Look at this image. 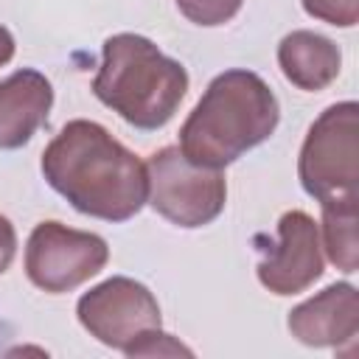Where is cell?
Segmentation results:
<instances>
[{
	"label": "cell",
	"mask_w": 359,
	"mask_h": 359,
	"mask_svg": "<svg viewBox=\"0 0 359 359\" xmlns=\"http://www.w3.org/2000/svg\"><path fill=\"white\" fill-rule=\"evenodd\" d=\"M95 98L135 129L165 126L188 93V73L137 34H115L104 42L93 79Z\"/></svg>",
	"instance_id": "3957f363"
},
{
	"label": "cell",
	"mask_w": 359,
	"mask_h": 359,
	"mask_svg": "<svg viewBox=\"0 0 359 359\" xmlns=\"http://www.w3.org/2000/svg\"><path fill=\"white\" fill-rule=\"evenodd\" d=\"M303 8L328 25L351 28L359 20V0H303Z\"/></svg>",
	"instance_id": "5bb4252c"
},
{
	"label": "cell",
	"mask_w": 359,
	"mask_h": 359,
	"mask_svg": "<svg viewBox=\"0 0 359 359\" xmlns=\"http://www.w3.org/2000/svg\"><path fill=\"white\" fill-rule=\"evenodd\" d=\"M123 353L126 356H177V353L191 356V348L177 342L171 334H163L160 328H151V331H143Z\"/></svg>",
	"instance_id": "9a60e30c"
},
{
	"label": "cell",
	"mask_w": 359,
	"mask_h": 359,
	"mask_svg": "<svg viewBox=\"0 0 359 359\" xmlns=\"http://www.w3.org/2000/svg\"><path fill=\"white\" fill-rule=\"evenodd\" d=\"M42 177L79 213L132 219L149 196L146 165L93 121H70L42 151Z\"/></svg>",
	"instance_id": "6da1fadb"
},
{
	"label": "cell",
	"mask_w": 359,
	"mask_h": 359,
	"mask_svg": "<svg viewBox=\"0 0 359 359\" xmlns=\"http://www.w3.org/2000/svg\"><path fill=\"white\" fill-rule=\"evenodd\" d=\"M356 104L342 101L328 107L309 129L300 149L297 174L309 196L320 205H356L359 146H356Z\"/></svg>",
	"instance_id": "277c9868"
},
{
	"label": "cell",
	"mask_w": 359,
	"mask_h": 359,
	"mask_svg": "<svg viewBox=\"0 0 359 359\" xmlns=\"http://www.w3.org/2000/svg\"><path fill=\"white\" fill-rule=\"evenodd\" d=\"M339 48L314 31H292L278 45V65L283 76L306 93L325 90L339 76Z\"/></svg>",
	"instance_id": "8fae6325"
},
{
	"label": "cell",
	"mask_w": 359,
	"mask_h": 359,
	"mask_svg": "<svg viewBox=\"0 0 359 359\" xmlns=\"http://www.w3.org/2000/svg\"><path fill=\"white\" fill-rule=\"evenodd\" d=\"M109 261V247L95 233L70 230L59 222H39L28 236L25 275L50 294L70 292L98 275Z\"/></svg>",
	"instance_id": "8992f818"
},
{
	"label": "cell",
	"mask_w": 359,
	"mask_h": 359,
	"mask_svg": "<svg viewBox=\"0 0 359 359\" xmlns=\"http://www.w3.org/2000/svg\"><path fill=\"white\" fill-rule=\"evenodd\" d=\"M8 337H11V328L0 320V353H6V351H8V348H6V339H8Z\"/></svg>",
	"instance_id": "ac0fdd59"
},
{
	"label": "cell",
	"mask_w": 359,
	"mask_h": 359,
	"mask_svg": "<svg viewBox=\"0 0 359 359\" xmlns=\"http://www.w3.org/2000/svg\"><path fill=\"white\" fill-rule=\"evenodd\" d=\"M323 275L320 230L303 210H289L278 222V241L258 264V280L275 294H297Z\"/></svg>",
	"instance_id": "ba28073f"
},
{
	"label": "cell",
	"mask_w": 359,
	"mask_h": 359,
	"mask_svg": "<svg viewBox=\"0 0 359 359\" xmlns=\"http://www.w3.org/2000/svg\"><path fill=\"white\" fill-rule=\"evenodd\" d=\"M280 107L269 84L250 70L219 73L180 129V151L205 168H224L261 146L278 126Z\"/></svg>",
	"instance_id": "7a4b0ae2"
},
{
	"label": "cell",
	"mask_w": 359,
	"mask_h": 359,
	"mask_svg": "<svg viewBox=\"0 0 359 359\" xmlns=\"http://www.w3.org/2000/svg\"><path fill=\"white\" fill-rule=\"evenodd\" d=\"M14 56V36L8 34V28L0 25V67Z\"/></svg>",
	"instance_id": "e0dca14e"
},
{
	"label": "cell",
	"mask_w": 359,
	"mask_h": 359,
	"mask_svg": "<svg viewBox=\"0 0 359 359\" xmlns=\"http://www.w3.org/2000/svg\"><path fill=\"white\" fill-rule=\"evenodd\" d=\"M323 208V247L331 264L342 272H356V205H320Z\"/></svg>",
	"instance_id": "7c38bea8"
},
{
	"label": "cell",
	"mask_w": 359,
	"mask_h": 359,
	"mask_svg": "<svg viewBox=\"0 0 359 359\" xmlns=\"http://www.w3.org/2000/svg\"><path fill=\"white\" fill-rule=\"evenodd\" d=\"M14 252H17V233H14L11 222L6 216H0V275L11 266Z\"/></svg>",
	"instance_id": "2e32d148"
},
{
	"label": "cell",
	"mask_w": 359,
	"mask_h": 359,
	"mask_svg": "<svg viewBox=\"0 0 359 359\" xmlns=\"http://www.w3.org/2000/svg\"><path fill=\"white\" fill-rule=\"evenodd\" d=\"M50 104L53 87L39 70L22 67L0 81V149L25 146L48 121Z\"/></svg>",
	"instance_id": "30bf717a"
},
{
	"label": "cell",
	"mask_w": 359,
	"mask_h": 359,
	"mask_svg": "<svg viewBox=\"0 0 359 359\" xmlns=\"http://www.w3.org/2000/svg\"><path fill=\"white\" fill-rule=\"evenodd\" d=\"M149 205L177 227H205L227 199V182L219 168L191 163L180 146H165L149 157Z\"/></svg>",
	"instance_id": "5b68a950"
},
{
	"label": "cell",
	"mask_w": 359,
	"mask_h": 359,
	"mask_svg": "<svg viewBox=\"0 0 359 359\" xmlns=\"http://www.w3.org/2000/svg\"><path fill=\"white\" fill-rule=\"evenodd\" d=\"M177 8L196 25H222L233 20L241 8V0H177Z\"/></svg>",
	"instance_id": "4fadbf2b"
},
{
	"label": "cell",
	"mask_w": 359,
	"mask_h": 359,
	"mask_svg": "<svg viewBox=\"0 0 359 359\" xmlns=\"http://www.w3.org/2000/svg\"><path fill=\"white\" fill-rule=\"evenodd\" d=\"M79 323L104 345L126 351L143 331L160 328V306L154 294L132 278H109L81 294L76 306Z\"/></svg>",
	"instance_id": "52a82bcc"
},
{
	"label": "cell",
	"mask_w": 359,
	"mask_h": 359,
	"mask_svg": "<svg viewBox=\"0 0 359 359\" xmlns=\"http://www.w3.org/2000/svg\"><path fill=\"white\" fill-rule=\"evenodd\" d=\"M289 331L303 345L337 348L359 331V297L351 283H334L289 311Z\"/></svg>",
	"instance_id": "9c48e42d"
}]
</instances>
